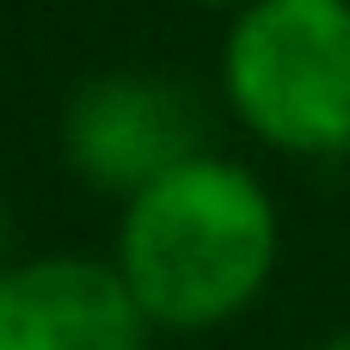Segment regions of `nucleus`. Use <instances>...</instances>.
I'll return each mask as SVG.
<instances>
[{
  "label": "nucleus",
  "mask_w": 350,
  "mask_h": 350,
  "mask_svg": "<svg viewBox=\"0 0 350 350\" xmlns=\"http://www.w3.org/2000/svg\"><path fill=\"white\" fill-rule=\"evenodd\" d=\"M277 252L283 221L271 185L209 148L123 203L111 265L154 332H221L258 308Z\"/></svg>",
  "instance_id": "1"
},
{
  "label": "nucleus",
  "mask_w": 350,
  "mask_h": 350,
  "mask_svg": "<svg viewBox=\"0 0 350 350\" xmlns=\"http://www.w3.org/2000/svg\"><path fill=\"white\" fill-rule=\"evenodd\" d=\"M221 98L289 160L350 154V0H252L221 37Z\"/></svg>",
  "instance_id": "2"
},
{
  "label": "nucleus",
  "mask_w": 350,
  "mask_h": 350,
  "mask_svg": "<svg viewBox=\"0 0 350 350\" xmlns=\"http://www.w3.org/2000/svg\"><path fill=\"white\" fill-rule=\"evenodd\" d=\"M209 154L203 98L154 68H105L86 74L62 105V160L86 191L135 197L172 166Z\"/></svg>",
  "instance_id": "3"
},
{
  "label": "nucleus",
  "mask_w": 350,
  "mask_h": 350,
  "mask_svg": "<svg viewBox=\"0 0 350 350\" xmlns=\"http://www.w3.org/2000/svg\"><path fill=\"white\" fill-rule=\"evenodd\" d=\"M154 326L111 258L31 252L0 265V350H148Z\"/></svg>",
  "instance_id": "4"
},
{
  "label": "nucleus",
  "mask_w": 350,
  "mask_h": 350,
  "mask_svg": "<svg viewBox=\"0 0 350 350\" xmlns=\"http://www.w3.org/2000/svg\"><path fill=\"white\" fill-rule=\"evenodd\" d=\"M185 6H203V12H228V18H234V12H246L252 0H185Z\"/></svg>",
  "instance_id": "5"
},
{
  "label": "nucleus",
  "mask_w": 350,
  "mask_h": 350,
  "mask_svg": "<svg viewBox=\"0 0 350 350\" xmlns=\"http://www.w3.org/2000/svg\"><path fill=\"white\" fill-rule=\"evenodd\" d=\"M6 246H12V221H6V203H0V265H6V258H12V252H6Z\"/></svg>",
  "instance_id": "6"
},
{
  "label": "nucleus",
  "mask_w": 350,
  "mask_h": 350,
  "mask_svg": "<svg viewBox=\"0 0 350 350\" xmlns=\"http://www.w3.org/2000/svg\"><path fill=\"white\" fill-rule=\"evenodd\" d=\"M314 350H350V332H332V338H320Z\"/></svg>",
  "instance_id": "7"
}]
</instances>
